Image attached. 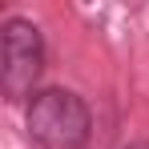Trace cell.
<instances>
[{
    "mask_svg": "<svg viewBox=\"0 0 149 149\" xmlns=\"http://www.w3.org/2000/svg\"><path fill=\"white\" fill-rule=\"evenodd\" d=\"M40 69H45L40 28L24 16H12L0 32V85H4V97L8 101L32 97V85H36Z\"/></svg>",
    "mask_w": 149,
    "mask_h": 149,
    "instance_id": "7a4b0ae2",
    "label": "cell"
},
{
    "mask_svg": "<svg viewBox=\"0 0 149 149\" xmlns=\"http://www.w3.org/2000/svg\"><path fill=\"white\" fill-rule=\"evenodd\" d=\"M129 149H149V141H137V145H129Z\"/></svg>",
    "mask_w": 149,
    "mask_h": 149,
    "instance_id": "3957f363",
    "label": "cell"
},
{
    "mask_svg": "<svg viewBox=\"0 0 149 149\" xmlns=\"http://www.w3.org/2000/svg\"><path fill=\"white\" fill-rule=\"evenodd\" d=\"M89 129V105L69 89H45L28 101V133L40 149H85Z\"/></svg>",
    "mask_w": 149,
    "mask_h": 149,
    "instance_id": "6da1fadb",
    "label": "cell"
}]
</instances>
